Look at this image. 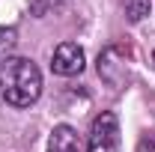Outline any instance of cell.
Listing matches in <instances>:
<instances>
[{
    "label": "cell",
    "mask_w": 155,
    "mask_h": 152,
    "mask_svg": "<svg viewBox=\"0 0 155 152\" xmlns=\"http://www.w3.org/2000/svg\"><path fill=\"white\" fill-rule=\"evenodd\" d=\"M0 93L12 107H30L42 95V72L30 57H6L0 63Z\"/></svg>",
    "instance_id": "6da1fadb"
},
{
    "label": "cell",
    "mask_w": 155,
    "mask_h": 152,
    "mask_svg": "<svg viewBox=\"0 0 155 152\" xmlns=\"http://www.w3.org/2000/svg\"><path fill=\"white\" fill-rule=\"evenodd\" d=\"M122 149V131L114 111H101L90 125L87 152H119Z\"/></svg>",
    "instance_id": "7a4b0ae2"
},
{
    "label": "cell",
    "mask_w": 155,
    "mask_h": 152,
    "mask_svg": "<svg viewBox=\"0 0 155 152\" xmlns=\"http://www.w3.org/2000/svg\"><path fill=\"white\" fill-rule=\"evenodd\" d=\"M48 152H81V137L72 125H57L48 140Z\"/></svg>",
    "instance_id": "277c9868"
},
{
    "label": "cell",
    "mask_w": 155,
    "mask_h": 152,
    "mask_svg": "<svg viewBox=\"0 0 155 152\" xmlns=\"http://www.w3.org/2000/svg\"><path fill=\"white\" fill-rule=\"evenodd\" d=\"M122 6H125V15L128 21H143L149 15V9H152V0H122Z\"/></svg>",
    "instance_id": "5b68a950"
},
{
    "label": "cell",
    "mask_w": 155,
    "mask_h": 152,
    "mask_svg": "<svg viewBox=\"0 0 155 152\" xmlns=\"http://www.w3.org/2000/svg\"><path fill=\"white\" fill-rule=\"evenodd\" d=\"M137 152H155V134H143L137 143Z\"/></svg>",
    "instance_id": "ba28073f"
},
{
    "label": "cell",
    "mask_w": 155,
    "mask_h": 152,
    "mask_svg": "<svg viewBox=\"0 0 155 152\" xmlns=\"http://www.w3.org/2000/svg\"><path fill=\"white\" fill-rule=\"evenodd\" d=\"M63 3H66V0H30V15L45 18V15H51V12L63 9Z\"/></svg>",
    "instance_id": "8992f818"
},
{
    "label": "cell",
    "mask_w": 155,
    "mask_h": 152,
    "mask_svg": "<svg viewBox=\"0 0 155 152\" xmlns=\"http://www.w3.org/2000/svg\"><path fill=\"white\" fill-rule=\"evenodd\" d=\"M18 42V30L15 27H0V57H6Z\"/></svg>",
    "instance_id": "52a82bcc"
},
{
    "label": "cell",
    "mask_w": 155,
    "mask_h": 152,
    "mask_svg": "<svg viewBox=\"0 0 155 152\" xmlns=\"http://www.w3.org/2000/svg\"><path fill=\"white\" fill-rule=\"evenodd\" d=\"M84 66H87V57H84V48H81V45H75V42H63V45H57V51H54V57H51L54 75L75 78V75L84 72Z\"/></svg>",
    "instance_id": "3957f363"
},
{
    "label": "cell",
    "mask_w": 155,
    "mask_h": 152,
    "mask_svg": "<svg viewBox=\"0 0 155 152\" xmlns=\"http://www.w3.org/2000/svg\"><path fill=\"white\" fill-rule=\"evenodd\" d=\"M152 63H155V51H152Z\"/></svg>",
    "instance_id": "9c48e42d"
}]
</instances>
